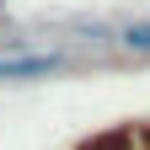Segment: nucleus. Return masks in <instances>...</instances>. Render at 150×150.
<instances>
[{"label": "nucleus", "instance_id": "1", "mask_svg": "<svg viewBox=\"0 0 150 150\" xmlns=\"http://www.w3.org/2000/svg\"><path fill=\"white\" fill-rule=\"evenodd\" d=\"M64 64H70V54H64V48H48V54L11 48V54H0V81H22V75H54V70H64Z\"/></svg>", "mask_w": 150, "mask_h": 150}, {"label": "nucleus", "instance_id": "2", "mask_svg": "<svg viewBox=\"0 0 150 150\" xmlns=\"http://www.w3.org/2000/svg\"><path fill=\"white\" fill-rule=\"evenodd\" d=\"M118 43H123L129 54H150V22H129V27L118 32Z\"/></svg>", "mask_w": 150, "mask_h": 150}]
</instances>
